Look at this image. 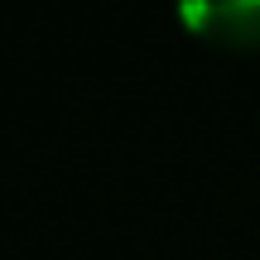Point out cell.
Segmentation results:
<instances>
[{"mask_svg": "<svg viewBox=\"0 0 260 260\" xmlns=\"http://www.w3.org/2000/svg\"><path fill=\"white\" fill-rule=\"evenodd\" d=\"M178 19L217 44H260V0H188Z\"/></svg>", "mask_w": 260, "mask_h": 260, "instance_id": "cell-1", "label": "cell"}]
</instances>
